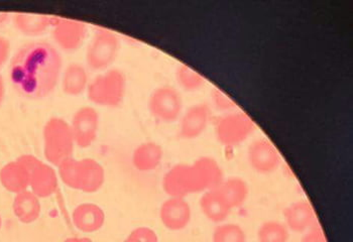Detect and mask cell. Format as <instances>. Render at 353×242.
Segmentation results:
<instances>
[{
    "mask_svg": "<svg viewBox=\"0 0 353 242\" xmlns=\"http://www.w3.org/2000/svg\"><path fill=\"white\" fill-rule=\"evenodd\" d=\"M176 79L181 88L188 92H196L206 84L203 75L185 64L176 68Z\"/></svg>",
    "mask_w": 353,
    "mask_h": 242,
    "instance_id": "obj_25",
    "label": "cell"
},
{
    "mask_svg": "<svg viewBox=\"0 0 353 242\" xmlns=\"http://www.w3.org/2000/svg\"><path fill=\"white\" fill-rule=\"evenodd\" d=\"M223 180V172L217 161L201 157L192 163L174 165L163 176L162 185L170 197L185 198L217 188Z\"/></svg>",
    "mask_w": 353,
    "mask_h": 242,
    "instance_id": "obj_2",
    "label": "cell"
},
{
    "mask_svg": "<svg viewBox=\"0 0 353 242\" xmlns=\"http://www.w3.org/2000/svg\"><path fill=\"white\" fill-rule=\"evenodd\" d=\"M40 160L26 154L17 161L6 163L0 170V183L8 191L19 194L30 187L32 169Z\"/></svg>",
    "mask_w": 353,
    "mask_h": 242,
    "instance_id": "obj_9",
    "label": "cell"
},
{
    "mask_svg": "<svg viewBox=\"0 0 353 242\" xmlns=\"http://www.w3.org/2000/svg\"><path fill=\"white\" fill-rule=\"evenodd\" d=\"M70 128L77 147H91L99 130V114L91 106L79 108L74 114Z\"/></svg>",
    "mask_w": 353,
    "mask_h": 242,
    "instance_id": "obj_11",
    "label": "cell"
},
{
    "mask_svg": "<svg viewBox=\"0 0 353 242\" xmlns=\"http://www.w3.org/2000/svg\"><path fill=\"white\" fill-rule=\"evenodd\" d=\"M54 17L36 14H15L14 27L26 36L36 37L53 27Z\"/></svg>",
    "mask_w": 353,
    "mask_h": 242,
    "instance_id": "obj_22",
    "label": "cell"
},
{
    "mask_svg": "<svg viewBox=\"0 0 353 242\" xmlns=\"http://www.w3.org/2000/svg\"><path fill=\"white\" fill-rule=\"evenodd\" d=\"M14 215L23 223L30 224L38 220L41 215L40 198L32 191H23L17 194L12 204Z\"/></svg>",
    "mask_w": 353,
    "mask_h": 242,
    "instance_id": "obj_21",
    "label": "cell"
},
{
    "mask_svg": "<svg viewBox=\"0 0 353 242\" xmlns=\"http://www.w3.org/2000/svg\"><path fill=\"white\" fill-rule=\"evenodd\" d=\"M123 242H139L137 241V239H134V237L130 236V235H128V239H125Z\"/></svg>",
    "mask_w": 353,
    "mask_h": 242,
    "instance_id": "obj_34",
    "label": "cell"
},
{
    "mask_svg": "<svg viewBox=\"0 0 353 242\" xmlns=\"http://www.w3.org/2000/svg\"><path fill=\"white\" fill-rule=\"evenodd\" d=\"M89 85L88 73L81 64L72 63L64 70L62 77V89L69 96L81 95Z\"/></svg>",
    "mask_w": 353,
    "mask_h": 242,
    "instance_id": "obj_23",
    "label": "cell"
},
{
    "mask_svg": "<svg viewBox=\"0 0 353 242\" xmlns=\"http://www.w3.org/2000/svg\"><path fill=\"white\" fill-rule=\"evenodd\" d=\"M62 65V57L52 43L43 41L26 43L10 61V82L23 97L43 99L58 85Z\"/></svg>",
    "mask_w": 353,
    "mask_h": 242,
    "instance_id": "obj_1",
    "label": "cell"
},
{
    "mask_svg": "<svg viewBox=\"0 0 353 242\" xmlns=\"http://www.w3.org/2000/svg\"><path fill=\"white\" fill-rule=\"evenodd\" d=\"M211 102L217 110L222 111L225 114L236 110V103L219 88H213L211 91Z\"/></svg>",
    "mask_w": 353,
    "mask_h": 242,
    "instance_id": "obj_27",
    "label": "cell"
},
{
    "mask_svg": "<svg viewBox=\"0 0 353 242\" xmlns=\"http://www.w3.org/2000/svg\"><path fill=\"white\" fill-rule=\"evenodd\" d=\"M30 187L38 198L51 197L58 189V175L54 168L39 161L32 169Z\"/></svg>",
    "mask_w": 353,
    "mask_h": 242,
    "instance_id": "obj_16",
    "label": "cell"
},
{
    "mask_svg": "<svg viewBox=\"0 0 353 242\" xmlns=\"http://www.w3.org/2000/svg\"><path fill=\"white\" fill-rule=\"evenodd\" d=\"M191 217V207L185 198L170 197L161 206V221L169 230H183L190 223Z\"/></svg>",
    "mask_w": 353,
    "mask_h": 242,
    "instance_id": "obj_14",
    "label": "cell"
},
{
    "mask_svg": "<svg viewBox=\"0 0 353 242\" xmlns=\"http://www.w3.org/2000/svg\"><path fill=\"white\" fill-rule=\"evenodd\" d=\"M250 167L261 175L274 173L282 163V157L276 145L268 139H259L250 143L248 150Z\"/></svg>",
    "mask_w": 353,
    "mask_h": 242,
    "instance_id": "obj_10",
    "label": "cell"
},
{
    "mask_svg": "<svg viewBox=\"0 0 353 242\" xmlns=\"http://www.w3.org/2000/svg\"><path fill=\"white\" fill-rule=\"evenodd\" d=\"M212 242H246L245 229L236 223L217 224L213 230Z\"/></svg>",
    "mask_w": 353,
    "mask_h": 242,
    "instance_id": "obj_26",
    "label": "cell"
},
{
    "mask_svg": "<svg viewBox=\"0 0 353 242\" xmlns=\"http://www.w3.org/2000/svg\"><path fill=\"white\" fill-rule=\"evenodd\" d=\"M119 50L121 41L114 32L98 30L87 48V66L93 71H105L117 58Z\"/></svg>",
    "mask_w": 353,
    "mask_h": 242,
    "instance_id": "obj_7",
    "label": "cell"
},
{
    "mask_svg": "<svg viewBox=\"0 0 353 242\" xmlns=\"http://www.w3.org/2000/svg\"><path fill=\"white\" fill-rule=\"evenodd\" d=\"M163 148L154 141L141 143L132 154V165L139 172L148 173L154 171L162 163Z\"/></svg>",
    "mask_w": 353,
    "mask_h": 242,
    "instance_id": "obj_19",
    "label": "cell"
},
{
    "mask_svg": "<svg viewBox=\"0 0 353 242\" xmlns=\"http://www.w3.org/2000/svg\"><path fill=\"white\" fill-rule=\"evenodd\" d=\"M284 224L290 232L305 233L317 224L310 202L301 200L290 204L284 211Z\"/></svg>",
    "mask_w": 353,
    "mask_h": 242,
    "instance_id": "obj_15",
    "label": "cell"
},
{
    "mask_svg": "<svg viewBox=\"0 0 353 242\" xmlns=\"http://www.w3.org/2000/svg\"><path fill=\"white\" fill-rule=\"evenodd\" d=\"M301 242H327L325 233L319 224H316L312 228L303 233Z\"/></svg>",
    "mask_w": 353,
    "mask_h": 242,
    "instance_id": "obj_29",
    "label": "cell"
},
{
    "mask_svg": "<svg viewBox=\"0 0 353 242\" xmlns=\"http://www.w3.org/2000/svg\"><path fill=\"white\" fill-rule=\"evenodd\" d=\"M211 119V108L197 103L187 109L180 117L179 134L184 139H195L203 134Z\"/></svg>",
    "mask_w": 353,
    "mask_h": 242,
    "instance_id": "obj_13",
    "label": "cell"
},
{
    "mask_svg": "<svg viewBox=\"0 0 353 242\" xmlns=\"http://www.w3.org/2000/svg\"><path fill=\"white\" fill-rule=\"evenodd\" d=\"M254 119L243 111L226 113L215 126L217 141L225 147H236L256 130Z\"/></svg>",
    "mask_w": 353,
    "mask_h": 242,
    "instance_id": "obj_6",
    "label": "cell"
},
{
    "mask_svg": "<svg viewBox=\"0 0 353 242\" xmlns=\"http://www.w3.org/2000/svg\"><path fill=\"white\" fill-rule=\"evenodd\" d=\"M4 95H6V85H4L3 78L0 75V106L3 102Z\"/></svg>",
    "mask_w": 353,
    "mask_h": 242,
    "instance_id": "obj_31",
    "label": "cell"
},
{
    "mask_svg": "<svg viewBox=\"0 0 353 242\" xmlns=\"http://www.w3.org/2000/svg\"><path fill=\"white\" fill-rule=\"evenodd\" d=\"M130 235L139 242H159L158 235L149 228L134 229Z\"/></svg>",
    "mask_w": 353,
    "mask_h": 242,
    "instance_id": "obj_28",
    "label": "cell"
},
{
    "mask_svg": "<svg viewBox=\"0 0 353 242\" xmlns=\"http://www.w3.org/2000/svg\"><path fill=\"white\" fill-rule=\"evenodd\" d=\"M43 154L50 165L59 167L73 158L75 141L70 124L60 117H52L43 128Z\"/></svg>",
    "mask_w": 353,
    "mask_h": 242,
    "instance_id": "obj_4",
    "label": "cell"
},
{
    "mask_svg": "<svg viewBox=\"0 0 353 242\" xmlns=\"http://www.w3.org/2000/svg\"><path fill=\"white\" fill-rule=\"evenodd\" d=\"M62 182L69 188L84 193H95L102 188L105 180L103 167L93 159L70 158L58 167Z\"/></svg>",
    "mask_w": 353,
    "mask_h": 242,
    "instance_id": "obj_3",
    "label": "cell"
},
{
    "mask_svg": "<svg viewBox=\"0 0 353 242\" xmlns=\"http://www.w3.org/2000/svg\"><path fill=\"white\" fill-rule=\"evenodd\" d=\"M72 221L75 228L82 232H96L104 225L105 214L98 205L84 203L74 209Z\"/></svg>",
    "mask_w": 353,
    "mask_h": 242,
    "instance_id": "obj_17",
    "label": "cell"
},
{
    "mask_svg": "<svg viewBox=\"0 0 353 242\" xmlns=\"http://www.w3.org/2000/svg\"><path fill=\"white\" fill-rule=\"evenodd\" d=\"M1 224H2V220H1V216H0V228H1Z\"/></svg>",
    "mask_w": 353,
    "mask_h": 242,
    "instance_id": "obj_35",
    "label": "cell"
},
{
    "mask_svg": "<svg viewBox=\"0 0 353 242\" xmlns=\"http://www.w3.org/2000/svg\"><path fill=\"white\" fill-rule=\"evenodd\" d=\"M126 92V78L119 69H110L89 82L88 99L103 108H117L123 103Z\"/></svg>",
    "mask_w": 353,
    "mask_h": 242,
    "instance_id": "obj_5",
    "label": "cell"
},
{
    "mask_svg": "<svg viewBox=\"0 0 353 242\" xmlns=\"http://www.w3.org/2000/svg\"><path fill=\"white\" fill-rule=\"evenodd\" d=\"M217 189L231 210L243 206L250 195V187L248 183L239 177L224 179Z\"/></svg>",
    "mask_w": 353,
    "mask_h": 242,
    "instance_id": "obj_20",
    "label": "cell"
},
{
    "mask_svg": "<svg viewBox=\"0 0 353 242\" xmlns=\"http://www.w3.org/2000/svg\"><path fill=\"white\" fill-rule=\"evenodd\" d=\"M10 45L8 39L0 36V68L3 66L10 56Z\"/></svg>",
    "mask_w": 353,
    "mask_h": 242,
    "instance_id": "obj_30",
    "label": "cell"
},
{
    "mask_svg": "<svg viewBox=\"0 0 353 242\" xmlns=\"http://www.w3.org/2000/svg\"><path fill=\"white\" fill-rule=\"evenodd\" d=\"M148 106L150 114L157 121L172 123L182 115L183 98L173 86L163 85L152 91Z\"/></svg>",
    "mask_w": 353,
    "mask_h": 242,
    "instance_id": "obj_8",
    "label": "cell"
},
{
    "mask_svg": "<svg viewBox=\"0 0 353 242\" xmlns=\"http://www.w3.org/2000/svg\"><path fill=\"white\" fill-rule=\"evenodd\" d=\"M8 14H2V12H0V23H6V21H8Z\"/></svg>",
    "mask_w": 353,
    "mask_h": 242,
    "instance_id": "obj_33",
    "label": "cell"
},
{
    "mask_svg": "<svg viewBox=\"0 0 353 242\" xmlns=\"http://www.w3.org/2000/svg\"><path fill=\"white\" fill-rule=\"evenodd\" d=\"M87 28L81 21L54 17L53 39L60 49L75 52L81 47L86 37Z\"/></svg>",
    "mask_w": 353,
    "mask_h": 242,
    "instance_id": "obj_12",
    "label": "cell"
},
{
    "mask_svg": "<svg viewBox=\"0 0 353 242\" xmlns=\"http://www.w3.org/2000/svg\"><path fill=\"white\" fill-rule=\"evenodd\" d=\"M64 242H93L92 239H88V237H81V239H78V237H72V239H66Z\"/></svg>",
    "mask_w": 353,
    "mask_h": 242,
    "instance_id": "obj_32",
    "label": "cell"
},
{
    "mask_svg": "<svg viewBox=\"0 0 353 242\" xmlns=\"http://www.w3.org/2000/svg\"><path fill=\"white\" fill-rule=\"evenodd\" d=\"M290 231L284 222L269 220L258 230V242H289Z\"/></svg>",
    "mask_w": 353,
    "mask_h": 242,
    "instance_id": "obj_24",
    "label": "cell"
},
{
    "mask_svg": "<svg viewBox=\"0 0 353 242\" xmlns=\"http://www.w3.org/2000/svg\"><path fill=\"white\" fill-rule=\"evenodd\" d=\"M199 205L205 217L216 224L225 222L232 211L217 188L204 192Z\"/></svg>",
    "mask_w": 353,
    "mask_h": 242,
    "instance_id": "obj_18",
    "label": "cell"
}]
</instances>
